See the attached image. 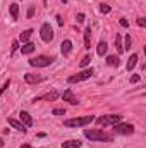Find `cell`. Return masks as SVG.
Listing matches in <instances>:
<instances>
[{"mask_svg": "<svg viewBox=\"0 0 146 148\" xmlns=\"http://www.w3.org/2000/svg\"><path fill=\"white\" fill-rule=\"evenodd\" d=\"M7 121H9V124H10V126H12L14 129L21 131V133H28V127H26V126H24V124H23L21 121H16V119H12V117H9Z\"/></svg>", "mask_w": 146, "mask_h": 148, "instance_id": "cell-11", "label": "cell"}, {"mask_svg": "<svg viewBox=\"0 0 146 148\" xmlns=\"http://www.w3.org/2000/svg\"><path fill=\"white\" fill-rule=\"evenodd\" d=\"M81 141L79 140H67V141H64L62 143V148H81Z\"/></svg>", "mask_w": 146, "mask_h": 148, "instance_id": "cell-16", "label": "cell"}, {"mask_svg": "<svg viewBox=\"0 0 146 148\" xmlns=\"http://www.w3.org/2000/svg\"><path fill=\"white\" fill-rule=\"evenodd\" d=\"M62 98H64V102H69L71 105H77L79 102H77V98L74 97V93H72V90L69 88V90H65L64 93H62Z\"/></svg>", "mask_w": 146, "mask_h": 148, "instance_id": "cell-9", "label": "cell"}, {"mask_svg": "<svg viewBox=\"0 0 146 148\" xmlns=\"http://www.w3.org/2000/svg\"><path fill=\"white\" fill-rule=\"evenodd\" d=\"M95 121V117L93 115H84V117H76V119H67L65 122H64V126H67V127H84V126H88L89 122H93Z\"/></svg>", "mask_w": 146, "mask_h": 148, "instance_id": "cell-2", "label": "cell"}, {"mask_svg": "<svg viewBox=\"0 0 146 148\" xmlns=\"http://www.w3.org/2000/svg\"><path fill=\"white\" fill-rule=\"evenodd\" d=\"M52 114H53V115H64V114H65V109H53Z\"/></svg>", "mask_w": 146, "mask_h": 148, "instance_id": "cell-27", "label": "cell"}, {"mask_svg": "<svg viewBox=\"0 0 146 148\" xmlns=\"http://www.w3.org/2000/svg\"><path fill=\"white\" fill-rule=\"evenodd\" d=\"M113 131L117 134H132L134 133V126L132 124H126V122H119L113 126Z\"/></svg>", "mask_w": 146, "mask_h": 148, "instance_id": "cell-7", "label": "cell"}, {"mask_svg": "<svg viewBox=\"0 0 146 148\" xmlns=\"http://www.w3.org/2000/svg\"><path fill=\"white\" fill-rule=\"evenodd\" d=\"M71 50H72V41H71V40H64L62 45H60V52H62V55L67 57V55L71 53Z\"/></svg>", "mask_w": 146, "mask_h": 148, "instance_id": "cell-13", "label": "cell"}, {"mask_svg": "<svg viewBox=\"0 0 146 148\" xmlns=\"http://www.w3.org/2000/svg\"><path fill=\"white\" fill-rule=\"evenodd\" d=\"M19 119H21V122L26 126V127H31L33 126V117L28 114L26 110H21L19 112Z\"/></svg>", "mask_w": 146, "mask_h": 148, "instance_id": "cell-10", "label": "cell"}, {"mask_svg": "<svg viewBox=\"0 0 146 148\" xmlns=\"http://www.w3.org/2000/svg\"><path fill=\"white\" fill-rule=\"evenodd\" d=\"M59 97H60V93L53 90V91H50V93H45V95H41V97H36V98H35L33 102H38V100H46V102H55V100H57Z\"/></svg>", "mask_w": 146, "mask_h": 148, "instance_id": "cell-8", "label": "cell"}, {"mask_svg": "<svg viewBox=\"0 0 146 148\" xmlns=\"http://www.w3.org/2000/svg\"><path fill=\"white\" fill-rule=\"evenodd\" d=\"M55 59L53 57H46V55H38L35 59H29V66L33 67H48Z\"/></svg>", "mask_w": 146, "mask_h": 148, "instance_id": "cell-4", "label": "cell"}, {"mask_svg": "<svg viewBox=\"0 0 146 148\" xmlns=\"http://www.w3.org/2000/svg\"><path fill=\"white\" fill-rule=\"evenodd\" d=\"M9 86H10V79H7V81L2 84V88H0V97H2V95H3V93L9 90Z\"/></svg>", "mask_w": 146, "mask_h": 148, "instance_id": "cell-24", "label": "cell"}, {"mask_svg": "<svg viewBox=\"0 0 146 148\" xmlns=\"http://www.w3.org/2000/svg\"><path fill=\"white\" fill-rule=\"evenodd\" d=\"M60 2H62V3H67V0H60Z\"/></svg>", "mask_w": 146, "mask_h": 148, "instance_id": "cell-37", "label": "cell"}, {"mask_svg": "<svg viewBox=\"0 0 146 148\" xmlns=\"http://www.w3.org/2000/svg\"><path fill=\"white\" fill-rule=\"evenodd\" d=\"M107 50H108V43H107V41H100V43H98V48H96V53H98L100 57H103V55L107 53Z\"/></svg>", "mask_w": 146, "mask_h": 148, "instance_id": "cell-19", "label": "cell"}, {"mask_svg": "<svg viewBox=\"0 0 146 148\" xmlns=\"http://www.w3.org/2000/svg\"><path fill=\"white\" fill-rule=\"evenodd\" d=\"M17 48H19V41H17V40H14V41H12V53H14Z\"/></svg>", "mask_w": 146, "mask_h": 148, "instance_id": "cell-29", "label": "cell"}, {"mask_svg": "<svg viewBox=\"0 0 146 148\" xmlns=\"http://www.w3.org/2000/svg\"><path fill=\"white\" fill-rule=\"evenodd\" d=\"M40 36H41V40H43L45 43H50V41L53 40V29H52V26H50L48 23L41 24V28H40Z\"/></svg>", "mask_w": 146, "mask_h": 148, "instance_id": "cell-6", "label": "cell"}, {"mask_svg": "<svg viewBox=\"0 0 146 148\" xmlns=\"http://www.w3.org/2000/svg\"><path fill=\"white\" fill-rule=\"evenodd\" d=\"M57 23H59V24H60V26H64V19H62V17H60V16H57Z\"/></svg>", "mask_w": 146, "mask_h": 148, "instance_id": "cell-33", "label": "cell"}, {"mask_svg": "<svg viewBox=\"0 0 146 148\" xmlns=\"http://www.w3.org/2000/svg\"><path fill=\"white\" fill-rule=\"evenodd\" d=\"M119 62H120V60H119L117 55H108V57H107V64L112 66V67H119Z\"/></svg>", "mask_w": 146, "mask_h": 148, "instance_id": "cell-20", "label": "cell"}, {"mask_svg": "<svg viewBox=\"0 0 146 148\" xmlns=\"http://www.w3.org/2000/svg\"><path fill=\"white\" fill-rule=\"evenodd\" d=\"M136 64H138V53H132L129 59H127V71H132L134 67H136Z\"/></svg>", "mask_w": 146, "mask_h": 148, "instance_id": "cell-17", "label": "cell"}, {"mask_svg": "<svg viewBox=\"0 0 146 148\" xmlns=\"http://www.w3.org/2000/svg\"><path fill=\"white\" fill-rule=\"evenodd\" d=\"M21 148H33V147H31L29 143H24V145H23V147H21Z\"/></svg>", "mask_w": 146, "mask_h": 148, "instance_id": "cell-35", "label": "cell"}, {"mask_svg": "<svg viewBox=\"0 0 146 148\" xmlns=\"http://www.w3.org/2000/svg\"><path fill=\"white\" fill-rule=\"evenodd\" d=\"M120 24H122V26H124V28H127V26H129V23H127V21H126V19H120Z\"/></svg>", "mask_w": 146, "mask_h": 148, "instance_id": "cell-34", "label": "cell"}, {"mask_svg": "<svg viewBox=\"0 0 146 148\" xmlns=\"http://www.w3.org/2000/svg\"><path fill=\"white\" fill-rule=\"evenodd\" d=\"M33 35V29H26V31H23L21 35H19V41H23V43H26L29 38Z\"/></svg>", "mask_w": 146, "mask_h": 148, "instance_id": "cell-21", "label": "cell"}, {"mask_svg": "<svg viewBox=\"0 0 146 148\" xmlns=\"http://www.w3.org/2000/svg\"><path fill=\"white\" fill-rule=\"evenodd\" d=\"M115 47H117V52H119V55L124 52V45H122V36L120 35H117L115 36Z\"/></svg>", "mask_w": 146, "mask_h": 148, "instance_id": "cell-22", "label": "cell"}, {"mask_svg": "<svg viewBox=\"0 0 146 148\" xmlns=\"http://www.w3.org/2000/svg\"><path fill=\"white\" fill-rule=\"evenodd\" d=\"M3 145H5V143H3V140L0 138V148H3Z\"/></svg>", "mask_w": 146, "mask_h": 148, "instance_id": "cell-36", "label": "cell"}, {"mask_svg": "<svg viewBox=\"0 0 146 148\" xmlns=\"http://www.w3.org/2000/svg\"><path fill=\"white\" fill-rule=\"evenodd\" d=\"M93 76V67H89V69H84V71H81L79 74H74V76H69L67 77V83H79V81H84V79H89Z\"/></svg>", "mask_w": 146, "mask_h": 148, "instance_id": "cell-5", "label": "cell"}, {"mask_svg": "<svg viewBox=\"0 0 146 148\" xmlns=\"http://www.w3.org/2000/svg\"><path fill=\"white\" fill-rule=\"evenodd\" d=\"M24 81H26L28 84H36V83H41V81H43V77L38 76V74L28 73V74H24Z\"/></svg>", "mask_w": 146, "mask_h": 148, "instance_id": "cell-12", "label": "cell"}, {"mask_svg": "<svg viewBox=\"0 0 146 148\" xmlns=\"http://www.w3.org/2000/svg\"><path fill=\"white\" fill-rule=\"evenodd\" d=\"M89 60H91V57H89V55H86V57L81 60V67H86V66L89 64Z\"/></svg>", "mask_w": 146, "mask_h": 148, "instance_id": "cell-26", "label": "cell"}, {"mask_svg": "<svg viewBox=\"0 0 146 148\" xmlns=\"http://www.w3.org/2000/svg\"><path fill=\"white\" fill-rule=\"evenodd\" d=\"M122 45H124V50H131L132 48V38H131V35H126Z\"/></svg>", "mask_w": 146, "mask_h": 148, "instance_id": "cell-23", "label": "cell"}, {"mask_svg": "<svg viewBox=\"0 0 146 148\" xmlns=\"http://www.w3.org/2000/svg\"><path fill=\"white\" fill-rule=\"evenodd\" d=\"M76 19H77V23H83V21H84V14H77Z\"/></svg>", "mask_w": 146, "mask_h": 148, "instance_id": "cell-32", "label": "cell"}, {"mask_svg": "<svg viewBox=\"0 0 146 148\" xmlns=\"http://www.w3.org/2000/svg\"><path fill=\"white\" fill-rule=\"evenodd\" d=\"M100 10H102L103 14H108L110 12V5H107V3H100Z\"/></svg>", "mask_w": 146, "mask_h": 148, "instance_id": "cell-25", "label": "cell"}, {"mask_svg": "<svg viewBox=\"0 0 146 148\" xmlns=\"http://www.w3.org/2000/svg\"><path fill=\"white\" fill-rule=\"evenodd\" d=\"M35 48H36V45H35V43L26 41V43H23L21 52H23V55H29V53H33V52H35Z\"/></svg>", "mask_w": 146, "mask_h": 148, "instance_id": "cell-14", "label": "cell"}, {"mask_svg": "<svg viewBox=\"0 0 146 148\" xmlns=\"http://www.w3.org/2000/svg\"><path fill=\"white\" fill-rule=\"evenodd\" d=\"M91 36H93V33H91V26H88V28L84 29V48H86V50L91 48Z\"/></svg>", "mask_w": 146, "mask_h": 148, "instance_id": "cell-15", "label": "cell"}, {"mask_svg": "<svg viewBox=\"0 0 146 148\" xmlns=\"http://www.w3.org/2000/svg\"><path fill=\"white\" fill-rule=\"evenodd\" d=\"M96 122L100 126H115L119 122H122V115L119 114H108V115H102L100 119H96Z\"/></svg>", "mask_w": 146, "mask_h": 148, "instance_id": "cell-3", "label": "cell"}, {"mask_svg": "<svg viewBox=\"0 0 146 148\" xmlns=\"http://www.w3.org/2000/svg\"><path fill=\"white\" fill-rule=\"evenodd\" d=\"M33 16H35V7L31 5V7L28 9V17H33Z\"/></svg>", "mask_w": 146, "mask_h": 148, "instance_id": "cell-30", "label": "cell"}, {"mask_svg": "<svg viewBox=\"0 0 146 148\" xmlns=\"http://www.w3.org/2000/svg\"><path fill=\"white\" fill-rule=\"evenodd\" d=\"M136 23H138V26H139V28H145V26H146L145 17H138V21H136Z\"/></svg>", "mask_w": 146, "mask_h": 148, "instance_id": "cell-28", "label": "cell"}, {"mask_svg": "<svg viewBox=\"0 0 146 148\" xmlns=\"http://www.w3.org/2000/svg\"><path fill=\"white\" fill-rule=\"evenodd\" d=\"M141 77H139V74H134V76H131V83H138Z\"/></svg>", "mask_w": 146, "mask_h": 148, "instance_id": "cell-31", "label": "cell"}, {"mask_svg": "<svg viewBox=\"0 0 146 148\" xmlns=\"http://www.w3.org/2000/svg\"><path fill=\"white\" fill-rule=\"evenodd\" d=\"M84 136L91 141H112V136L102 129H84Z\"/></svg>", "mask_w": 146, "mask_h": 148, "instance_id": "cell-1", "label": "cell"}, {"mask_svg": "<svg viewBox=\"0 0 146 148\" xmlns=\"http://www.w3.org/2000/svg\"><path fill=\"white\" fill-rule=\"evenodd\" d=\"M9 10H10V17H12V21H17V17H19V5H17V3H10Z\"/></svg>", "mask_w": 146, "mask_h": 148, "instance_id": "cell-18", "label": "cell"}]
</instances>
